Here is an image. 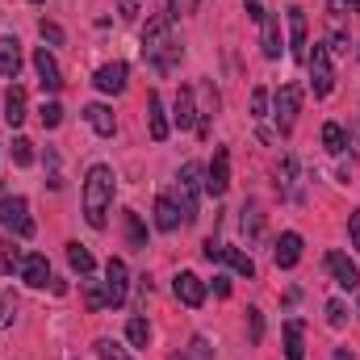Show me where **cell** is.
<instances>
[{"label": "cell", "mask_w": 360, "mask_h": 360, "mask_svg": "<svg viewBox=\"0 0 360 360\" xmlns=\"http://www.w3.org/2000/svg\"><path fill=\"white\" fill-rule=\"evenodd\" d=\"M143 59L155 72H172L180 63V42H176V34H172V17L168 13L147 17V25H143Z\"/></svg>", "instance_id": "cell-1"}, {"label": "cell", "mask_w": 360, "mask_h": 360, "mask_svg": "<svg viewBox=\"0 0 360 360\" xmlns=\"http://www.w3.org/2000/svg\"><path fill=\"white\" fill-rule=\"evenodd\" d=\"M109 201H113V168L109 164H92L89 176H84V222L92 231L105 226Z\"/></svg>", "instance_id": "cell-2"}, {"label": "cell", "mask_w": 360, "mask_h": 360, "mask_svg": "<svg viewBox=\"0 0 360 360\" xmlns=\"http://www.w3.org/2000/svg\"><path fill=\"white\" fill-rule=\"evenodd\" d=\"M201 188H205V172H201V164H184L176 176V210H180V222H197V197H201Z\"/></svg>", "instance_id": "cell-3"}, {"label": "cell", "mask_w": 360, "mask_h": 360, "mask_svg": "<svg viewBox=\"0 0 360 360\" xmlns=\"http://www.w3.org/2000/svg\"><path fill=\"white\" fill-rule=\"evenodd\" d=\"M306 63H310V89H314V96H331V89H335L331 51L323 42H314V51H306Z\"/></svg>", "instance_id": "cell-4"}, {"label": "cell", "mask_w": 360, "mask_h": 360, "mask_svg": "<svg viewBox=\"0 0 360 360\" xmlns=\"http://www.w3.org/2000/svg\"><path fill=\"white\" fill-rule=\"evenodd\" d=\"M0 226L17 231V239L34 235V218H30V201L25 197H0Z\"/></svg>", "instance_id": "cell-5"}, {"label": "cell", "mask_w": 360, "mask_h": 360, "mask_svg": "<svg viewBox=\"0 0 360 360\" xmlns=\"http://www.w3.org/2000/svg\"><path fill=\"white\" fill-rule=\"evenodd\" d=\"M297 109H302V89H297V84H281L276 96H272V117H276L281 134H289V130H293Z\"/></svg>", "instance_id": "cell-6"}, {"label": "cell", "mask_w": 360, "mask_h": 360, "mask_svg": "<svg viewBox=\"0 0 360 360\" xmlns=\"http://www.w3.org/2000/svg\"><path fill=\"white\" fill-rule=\"evenodd\" d=\"M101 293H105V306H126V293H130V272H126V264L113 256L109 264H105V285H101Z\"/></svg>", "instance_id": "cell-7"}, {"label": "cell", "mask_w": 360, "mask_h": 360, "mask_svg": "<svg viewBox=\"0 0 360 360\" xmlns=\"http://www.w3.org/2000/svg\"><path fill=\"white\" fill-rule=\"evenodd\" d=\"M226 188H231V151L226 147H214V160L205 168V193L222 197Z\"/></svg>", "instance_id": "cell-8"}, {"label": "cell", "mask_w": 360, "mask_h": 360, "mask_svg": "<svg viewBox=\"0 0 360 360\" xmlns=\"http://www.w3.org/2000/svg\"><path fill=\"white\" fill-rule=\"evenodd\" d=\"M34 72H38V84H42V92H55L63 89V72H59V63H55V55L46 51V46H38L34 51Z\"/></svg>", "instance_id": "cell-9"}, {"label": "cell", "mask_w": 360, "mask_h": 360, "mask_svg": "<svg viewBox=\"0 0 360 360\" xmlns=\"http://www.w3.org/2000/svg\"><path fill=\"white\" fill-rule=\"evenodd\" d=\"M306 34H310V21H306V8H289V55L297 59V63H306Z\"/></svg>", "instance_id": "cell-10"}, {"label": "cell", "mask_w": 360, "mask_h": 360, "mask_svg": "<svg viewBox=\"0 0 360 360\" xmlns=\"http://www.w3.org/2000/svg\"><path fill=\"white\" fill-rule=\"evenodd\" d=\"M126 80H130V68H126V63H105V68H96V76H92V84L101 92H109V96L126 92Z\"/></svg>", "instance_id": "cell-11"}, {"label": "cell", "mask_w": 360, "mask_h": 360, "mask_svg": "<svg viewBox=\"0 0 360 360\" xmlns=\"http://www.w3.org/2000/svg\"><path fill=\"white\" fill-rule=\"evenodd\" d=\"M327 272L335 276L340 289H360V269L344 256V252H327Z\"/></svg>", "instance_id": "cell-12"}, {"label": "cell", "mask_w": 360, "mask_h": 360, "mask_svg": "<svg viewBox=\"0 0 360 360\" xmlns=\"http://www.w3.org/2000/svg\"><path fill=\"white\" fill-rule=\"evenodd\" d=\"M147 130H151V139H155V143H164V139L172 134V122H168V113H164L160 92H147Z\"/></svg>", "instance_id": "cell-13"}, {"label": "cell", "mask_w": 360, "mask_h": 360, "mask_svg": "<svg viewBox=\"0 0 360 360\" xmlns=\"http://www.w3.org/2000/svg\"><path fill=\"white\" fill-rule=\"evenodd\" d=\"M172 289H176V297L188 310H197V306L205 302V281H201L197 272H176V285H172Z\"/></svg>", "instance_id": "cell-14"}, {"label": "cell", "mask_w": 360, "mask_h": 360, "mask_svg": "<svg viewBox=\"0 0 360 360\" xmlns=\"http://www.w3.org/2000/svg\"><path fill=\"white\" fill-rule=\"evenodd\" d=\"M272 260H276V269H293L302 260V235L297 231H285L276 239V248H272Z\"/></svg>", "instance_id": "cell-15"}, {"label": "cell", "mask_w": 360, "mask_h": 360, "mask_svg": "<svg viewBox=\"0 0 360 360\" xmlns=\"http://www.w3.org/2000/svg\"><path fill=\"white\" fill-rule=\"evenodd\" d=\"M21 281L34 285V289H46V281H51V260H46L42 252H30L25 264H21Z\"/></svg>", "instance_id": "cell-16"}, {"label": "cell", "mask_w": 360, "mask_h": 360, "mask_svg": "<svg viewBox=\"0 0 360 360\" xmlns=\"http://www.w3.org/2000/svg\"><path fill=\"white\" fill-rule=\"evenodd\" d=\"M84 122H89V126L96 130V134H101V139H109V134L117 130V117H113V109H109V105H101V101L84 105Z\"/></svg>", "instance_id": "cell-17"}, {"label": "cell", "mask_w": 360, "mask_h": 360, "mask_svg": "<svg viewBox=\"0 0 360 360\" xmlns=\"http://www.w3.org/2000/svg\"><path fill=\"white\" fill-rule=\"evenodd\" d=\"M172 126H180V130H193V126H197L193 89H180V92H176V105H172Z\"/></svg>", "instance_id": "cell-18"}, {"label": "cell", "mask_w": 360, "mask_h": 360, "mask_svg": "<svg viewBox=\"0 0 360 360\" xmlns=\"http://www.w3.org/2000/svg\"><path fill=\"white\" fill-rule=\"evenodd\" d=\"M17 72H21V42L17 38H0V76L17 80Z\"/></svg>", "instance_id": "cell-19"}, {"label": "cell", "mask_w": 360, "mask_h": 360, "mask_svg": "<svg viewBox=\"0 0 360 360\" xmlns=\"http://www.w3.org/2000/svg\"><path fill=\"white\" fill-rule=\"evenodd\" d=\"M155 226H160L164 235H172V231L180 226V210H176V201H172L168 193L155 197Z\"/></svg>", "instance_id": "cell-20"}, {"label": "cell", "mask_w": 360, "mask_h": 360, "mask_svg": "<svg viewBox=\"0 0 360 360\" xmlns=\"http://www.w3.org/2000/svg\"><path fill=\"white\" fill-rule=\"evenodd\" d=\"M260 42H264V59H281V17H272V13H264V21H260Z\"/></svg>", "instance_id": "cell-21"}, {"label": "cell", "mask_w": 360, "mask_h": 360, "mask_svg": "<svg viewBox=\"0 0 360 360\" xmlns=\"http://www.w3.org/2000/svg\"><path fill=\"white\" fill-rule=\"evenodd\" d=\"M302 335H306V323H302V319H289V323H285V360H306Z\"/></svg>", "instance_id": "cell-22"}, {"label": "cell", "mask_w": 360, "mask_h": 360, "mask_svg": "<svg viewBox=\"0 0 360 360\" xmlns=\"http://www.w3.org/2000/svg\"><path fill=\"white\" fill-rule=\"evenodd\" d=\"M4 122L8 126L25 122V89L21 84H8V92H4Z\"/></svg>", "instance_id": "cell-23"}, {"label": "cell", "mask_w": 360, "mask_h": 360, "mask_svg": "<svg viewBox=\"0 0 360 360\" xmlns=\"http://www.w3.org/2000/svg\"><path fill=\"white\" fill-rule=\"evenodd\" d=\"M243 235H248V239H260V235H264V210H260L256 201L243 205Z\"/></svg>", "instance_id": "cell-24"}, {"label": "cell", "mask_w": 360, "mask_h": 360, "mask_svg": "<svg viewBox=\"0 0 360 360\" xmlns=\"http://www.w3.org/2000/svg\"><path fill=\"white\" fill-rule=\"evenodd\" d=\"M122 222H126V239H130V248H139V252H143V248H147V226H143V218H139L134 210H126V214H122Z\"/></svg>", "instance_id": "cell-25"}, {"label": "cell", "mask_w": 360, "mask_h": 360, "mask_svg": "<svg viewBox=\"0 0 360 360\" xmlns=\"http://www.w3.org/2000/svg\"><path fill=\"white\" fill-rule=\"evenodd\" d=\"M68 264L80 272V276H89V272L96 269V260H92V252L84 243H68Z\"/></svg>", "instance_id": "cell-26"}, {"label": "cell", "mask_w": 360, "mask_h": 360, "mask_svg": "<svg viewBox=\"0 0 360 360\" xmlns=\"http://www.w3.org/2000/svg\"><path fill=\"white\" fill-rule=\"evenodd\" d=\"M323 147H327L331 155H340V151L348 147V134H344L340 122H327V126H323Z\"/></svg>", "instance_id": "cell-27"}, {"label": "cell", "mask_w": 360, "mask_h": 360, "mask_svg": "<svg viewBox=\"0 0 360 360\" xmlns=\"http://www.w3.org/2000/svg\"><path fill=\"white\" fill-rule=\"evenodd\" d=\"M126 340H130L134 348H147V344H151V327H147V319L134 314V319L126 323Z\"/></svg>", "instance_id": "cell-28"}, {"label": "cell", "mask_w": 360, "mask_h": 360, "mask_svg": "<svg viewBox=\"0 0 360 360\" xmlns=\"http://www.w3.org/2000/svg\"><path fill=\"white\" fill-rule=\"evenodd\" d=\"M226 264L239 272V276H256V260L248 252H239V248H226Z\"/></svg>", "instance_id": "cell-29"}, {"label": "cell", "mask_w": 360, "mask_h": 360, "mask_svg": "<svg viewBox=\"0 0 360 360\" xmlns=\"http://www.w3.org/2000/svg\"><path fill=\"white\" fill-rule=\"evenodd\" d=\"M96 356H101V360H134L122 344H117V340H109V335H101V340H96Z\"/></svg>", "instance_id": "cell-30"}, {"label": "cell", "mask_w": 360, "mask_h": 360, "mask_svg": "<svg viewBox=\"0 0 360 360\" xmlns=\"http://www.w3.org/2000/svg\"><path fill=\"white\" fill-rule=\"evenodd\" d=\"M38 117H42V126H46V130H55V126L63 122V105H59V101H42Z\"/></svg>", "instance_id": "cell-31"}, {"label": "cell", "mask_w": 360, "mask_h": 360, "mask_svg": "<svg viewBox=\"0 0 360 360\" xmlns=\"http://www.w3.org/2000/svg\"><path fill=\"white\" fill-rule=\"evenodd\" d=\"M13 164L17 168H30L34 164V143L30 139H13Z\"/></svg>", "instance_id": "cell-32"}, {"label": "cell", "mask_w": 360, "mask_h": 360, "mask_svg": "<svg viewBox=\"0 0 360 360\" xmlns=\"http://www.w3.org/2000/svg\"><path fill=\"white\" fill-rule=\"evenodd\" d=\"M0 264H4V272H21V264H25V252L8 239V243H4V260H0Z\"/></svg>", "instance_id": "cell-33"}, {"label": "cell", "mask_w": 360, "mask_h": 360, "mask_svg": "<svg viewBox=\"0 0 360 360\" xmlns=\"http://www.w3.org/2000/svg\"><path fill=\"white\" fill-rule=\"evenodd\" d=\"M201 256H205V260H210V264H222V260H226V243H222V239H214V235H210V239H205V243H201Z\"/></svg>", "instance_id": "cell-34"}, {"label": "cell", "mask_w": 360, "mask_h": 360, "mask_svg": "<svg viewBox=\"0 0 360 360\" xmlns=\"http://www.w3.org/2000/svg\"><path fill=\"white\" fill-rule=\"evenodd\" d=\"M344 323H348V306H344L340 297H331V302H327V327H335V331H340Z\"/></svg>", "instance_id": "cell-35"}, {"label": "cell", "mask_w": 360, "mask_h": 360, "mask_svg": "<svg viewBox=\"0 0 360 360\" xmlns=\"http://www.w3.org/2000/svg\"><path fill=\"white\" fill-rule=\"evenodd\" d=\"M38 34H42V42L63 46V25H59V21H38Z\"/></svg>", "instance_id": "cell-36"}, {"label": "cell", "mask_w": 360, "mask_h": 360, "mask_svg": "<svg viewBox=\"0 0 360 360\" xmlns=\"http://www.w3.org/2000/svg\"><path fill=\"white\" fill-rule=\"evenodd\" d=\"M248 340H252V344H260V340H264V314H260L256 306L248 310Z\"/></svg>", "instance_id": "cell-37"}, {"label": "cell", "mask_w": 360, "mask_h": 360, "mask_svg": "<svg viewBox=\"0 0 360 360\" xmlns=\"http://www.w3.org/2000/svg\"><path fill=\"white\" fill-rule=\"evenodd\" d=\"M13 319H17V297L13 293H0V331L13 327Z\"/></svg>", "instance_id": "cell-38"}, {"label": "cell", "mask_w": 360, "mask_h": 360, "mask_svg": "<svg viewBox=\"0 0 360 360\" xmlns=\"http://www.w3.org/2000/svg\"><path fill=\"white\" fill-rule=\"evenodd\" d=\"M293 176H297V164H293V155H285V160H281V168H276V184H281V188H289Z\"/></svg>", "instance_id": "cell-39"}, {"label": "cell", "mask_w": 360, "mask_h": 360, "mask_svg": "<svg viewBox=\"0 0 360 360\" xmlns=\"http://www.w3.org/2000/svg\"><path fill=\"white\" fill-rule=\"evenodd\" d=\"M252 117H269V89L252 92Z\"/></svg>", "instance_id": "cell-40"}, {"label": "cell", "mask_w": 360, "mask_h": 360, "mask_svg": "<svg viewBox=\"0 0 360 360\" xmlns=\"http://www.w3.org/2000/svg\"><path fill=\"white\" fill-rule=\"evenodd\" d=\"M188 348H193L188 356H197V360H210V356H214V348H210V340H205V335H193V344H188Z\"/></svg>", "instance_id": "cell-41"}, {"label": "cell", "mask_w": 360, "mask_h": 360, "mask_svg": "<svg viewBox=\"0 0 360 360\" xmlns=\"http://www.w3.org/2000/svg\"><path fill=\"white\" fill-rule=\"evenodd\" d=\"M327 13H331V21L340 25V21H344V17L352 13V4H348V0H327Z\"/></svg>", "instance_id": "cell-42"}, {"label": "cell", "mask_w": 360, "mask_h": 360, "mask_svg": "<svg viewBox=\"0 0 360 360\" xmlns=\"http://www.w3.org/2000/svg\"><path fill=\"white\" fill-rule=\"evenodd\" d=\"M327 51H331V55H348V34H344V30H335V34H331V46H327Z\"/></svg>", "instance_id": "cell-43"}, {"label": "cell", "mask_w": 360, "mask_h": 360, "mask_svg": "<svg viewBox=\"0 0 360 360\" xmlns=\"http://www.w3.org/2000/svg\"><path fill=\"white\" fill-rule=\"evenodd\" d=\"M117 13L122 21H139V0H117Z\"/></svg>", "instance_id": "cell-44"}, {"label": "cell", "mask_w": 360, "mask_h": 360, "mask_svg": "<svg viewBox=\"0 0 360 360\" xmlns=\"http://www.w3.org/2000/svg\"><path fill=\"white\" fill-rule=\"evenodd\" d=\"M348 239H352V248L360 252V210H352V218H348Z\"/></svg>", "instance_id": "cell-45"}, {"label": "cell", "mask_w": 360, "mask_h": 360, "mask_svg": "<svg viewBox=\"0 0 360 360\" xmlns=\"http://www.w3.org/2000/svg\"><path fill=\"white\" fill-rule=\"evenodd\" d=\"M201 0H172V8H168V17H180V13H193Z\"/></svg>", "instance_id": "cell-46"}, {"label": "cell", "mask_w": 360, "mask_h": 360, "mask_svg": "<svg viewBox=\"0 0 360 360\" xmlns=\"http://www.w3.org/2000/svg\"><path fill=\"white\" fill-rule=\"evenodd\" d=\"M214 293H218V297H231V276L218 272V276H214Z\"/></svg>", "instance_id": "cell-47"}, {"label": "cell", "mask_w": 360, "mask_h": 360, "mask_svg": "<svg viewBox=\"0 0 360 360\" xmlns=\"http://www.w3.org/2000/svg\"><path fill=\"white\" fill-rule=\"evenodd\" d=\"M248 17H252V21H264V4H260V0H248Z\"/></svg>", "instance_id": "cell-48"}, {"label": "cell", "mask_w": 360, "mask_h": 360, "mask_svg": "<svg viewBox=\"0 0 360 360\" xmlns=\"http://www.w3.org/2000/svg\"><path fill=\"white\" fill-rule=\"evenodd\" d=\"M172 360H193V356H188V352H176V356H172Z\"/></svg>", "instance_id": "cell-49"}, {"label": "cell", "mask_w": 360, "mask_h": 360, "mask_svg": "<svg viewBox=\"0 0 360 360\" xmlns=\"http://www.w3.org/2000/svg\"><path fill=\"white\" fill-rule=\"evenodd\" d=\"M348 4H352V8H356V13H360V0H348Z\"/></svg>", "instance_id": "cell-50"}, {"label": "cell", "mask_w": 360, "mask_h": 360, "mask_svg": "<svg viewBox=\"0 0 360 360\" xmlns=\"http://www.w3.org/2000/svg\"><path fill=\"white\" fill-rule=\"evenodd\" d=\"M34 4H38V0H34Z\"/></svg>", "instance_id": "cell-51"}]
</instances>
